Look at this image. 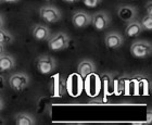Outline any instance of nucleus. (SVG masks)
I'll list each match as a JSON object with an SVG mask.
<instances>
[{
  "mask_svg": "<svg viewBox=\"0 0 152 125\" xmlns=\"http://www.w3.org/2000/svg\"><path fill=\"white\" fill-rule=\"evenodd\" d=\"M3 108H4V105H3V101L1 99H0V112L3 110Z\"/></svg>",
  "mask_w": 152,
  "mask_h": 125,
  "instance_id": "b1692460",
  "label": "nucleus"
},
{
  "mask_svg": "<svg viewBox=\"0 0 152 125\" xmlns=\"http://www.w3.org/2000/svg\"><path fill=\"white\" fill-rule=\"evenodd\" d=\"M3 25H4V20H3V16L0 14V29H2Z\"/></svg>",
  "mask_w": 152,
  "mask_h": 125,
  "instance_id": "412c9836",
  "label": "nucleus"
},
{
  "mask_svg": "<svg viewBox=\"0 0 152 125\" xmlns=\"http://www.w3.org/2000/svg\"><path fill=\"white\" fill-rule=\"evenodd\" d=\"M124 44V37L118 32H110L104 37V45L108 49L115 50L121 48Z\"/></svg>",
  "mask_w": 152,
  "mask_h": 125,
  "instance_id": "6e6552de",
  "label": "nucleus"
},
{
  "mask_svg": "<svg viewBox=\"0 0 152 125\" xmlns=\"http://www.w3.org/2000/svg\"><path fill=\"white\" fill-rule=\"evenodd\" d=\"M4 47H6V46H3L0 44V56L2 55V53H4Z\"/></svg>",
  "mask_w": 152,
  "mask_h": 125,
  "instance_id": "5701e85b",
  "label": "nucleus"
},
{
  "mask_svg": "<svg viewBox=\"0 0 152 125\" xmlns=\"http://www.w3.org/2000/svg\"><path fill=\"white\" fill-rule=\"evenodd\" d=\"M91 24L96 31L102 32L108 29L111 24L110 15L105 11H98L91 16Z\"/></svg>",
  "mask_w": 152,
  "mask_h": 125,
  "instance_id": "423d86ee",
  "label": "nucleus"
},
{
  "mask_svg": "<svg viewBox=\"0 0 152 125\" xmlns=\"http://www.w3.org/2000/svg\"><path fill=\"white\" fill-rule=\"evenodd\" d=\"M139 22L141 24V27H142L143 31H149V32L152 31V15L146 14Z\"/></svg>",
  "mask_w": 152,
  "mask_h": 125,
  "instance_id": "dca6fc26",
  "label": "nucleus"
},
{
  "mask_svg": "<svg viewBox=\"0 0 152 125\" xmlns=\"http://www.w3.org/2000/svg\"><path fill=\"white\" fill-rule=\"evenodd\" d=\"M146 11H147V14H148V15H152V1L151 0H149L148 3H147Z\"/></svg>",
  "mask_w": 152,
  "mask_h": 125,
  "instance_id": "6ab92c4d",
  "label": "nucleus"
},
{
  "mask_svg": "<svg viewBox=\"0 0 152 125\" xmlns=\"http://www.w3.org/2000/svg\"><path fill=\"white\" fill-rule=\"evenodd\" d=\"M143 32L142 27H141V24L137 19L130 21V22L127 23L126 27H125V34L128 37H137L139 36L141 33Z\"/></svg>",
  "mask_w": 152,
  "mask_h": 125,
  "instance_id": "f8f14e48",
  "label": "nucleus"
},
{
  "mask_svg": "<svg viewBox=\"0 0 152 125\" xmlns=\"http://www.w3.org/2000/svg\"><path fill=\"white\" fill-rule=\"evenodd\" d=\"M62 1H64V2L66 3H75V2H78L79 0H62Z\"/></svg>",
  "mask_w": 152,
  "mask_h": 125,
  "instance_id": "4be33fe9",
  "label": "nucleus"
},
{
  "mask_svg": "<svg viewBox=\"0 0 152 125\" xmlns=\"http://www.w3.org/2000/svg\"><path fill=\"white\" fill-rule=\"evenodd\" d=\"M36 67H37V71L40 74L48 75V74L52 73V72L56 70V67H57V61H56L54 58H52L51 56H48V55L40 56V57L37 58Z\"/></svg>",
  "mask_w": 152,
  "mask_h": 125,
  "instance_id": "20e7f679",
  "label": "nucleus"
},
{
  "mask_svg": "<svg viewBox=\"0 0 152 125\" xmlns=\"http://www.w3.org/2000/svg\"><path fill=\"white\" fill-rule=\"evenodd\" d=\"M48 40V48L52 51H62L66 49L70 45L71 38L66 33L59 32L53 35H50Z\"/></svg>",
  "mask_w": 152,
  "mask_h": 125,
  "instance_id": "f257e3e1",
  "label": "nucleus"
},
{
  "mask_svg": "<svg viewBox=\"0 0 152 125\" xmlns=\"http://www.w3.org/2000/svg\"><path fill=\"white\" fill-rule=\"evenodd\" d=\"M137 15H138V10L134 6L123 4V6L118 7V9H117V16L123 22H130V21L137 19Z\"/></svg>",
  "mask_w": 152,
  "mask_h": 125,
  "instance_id": "0eeeda50",
  "label": "nucleus"
},
{
  "mask_svg": "<svg viewBox=\"0 0 152 125\" xmlns=\"http://www.w3.org/2000/svg\"><path fill=\"white\" fill-rule=\"evenodd\" d=\"M96 70H97L96 64L89 59H85V60L80 61L78 63V67H77V73L82 78H86L90 74H94Z\"/></svg>",
  "mask_w": 152,
  "mask_h": 125,
  "instance_id": "9d476101",
  "label": "nucleus"
},
{
  "mask_svg": "<svg viewBox=\"0 0 152 125\" xmlns=\"http://www.w3.org/2000/svg\"><path fill=\"white\" fill-rule=\"evenodd\" d=\"M130 53L134 58L145 59L152 53V45L148 40H136L130 46Z\"/></svg>",
  "mask_w": 152,
  "mask_h": 125,
  "instance_id": "f03ea898",
  "label": "nucleus"
},
{
  "mask_svg": "<svg viewBox=\"0 0 152 125\" xmlns=\"http://www.w3.org/2000/svg\"><path fill=\"white\" fill-rule=\"evenodd\" d=\"M13 42H14V36L10 32L3 29V27L0 29V44L3 46H8L11 45Z\"/></svg>",
  "mask_w": 152,
  "mask_h": 125,
  "instance_id": "2eb2a0df",
  "label": "nucleus"
},
{
  "mask_svg": "<svg viewBox=\"0 0 152 125\" xmlns=\"http://www.w3.org/2000/svg\"><path fill=\"white\" fill-rule=\"evenodd\" d=\"M82 1L88 8H96L102 2V0H82Z\"/></svg>",
  "mask_w": 152,
  "mask_h": 125,
  "instance_id": "f3484780",
  "label": "nucleus"
},
{
  "mask_svg": "<svg viewBox=\"0 0 152 125\" xmlns=\"http://www.w3.org/2000/svg\"><path fill=\"white\" fill-rule=\"evenodd\" d=\"M51 33L49 27L44 24H36L33 29V37L37 42H45L50 37Z\"/></svg>",
  "mask_w": 152,
  "mask_h": 125,
  "instance_id": "9b49d317",
  "label": "nucleus"
},
{
  "mask_svg": "<svg viewBox=\"0 0 152 125\" xmlns=\"http://www.w3.org/2000/svg\"><path fill=\"white\" fill-rule=\"evenodd\" d=\"M34 116L29 113H18L15 115V124L16 125H34L35 124Z\"/></svg>",
  "mask_w": 152,
  "mask_h": 125,
  "instance_id": "4468645a",
  "label": "nucleus"
},
{
  "mask_svg": "<svg viewBox=\"0 0 152 125\" xmlns=\"http://www.w3.org/2000/svg\"><path fill=\"white\" fill-rule=\"evenodd\" d=\"M20 0H1V2H6V3H16L19 2Z\"/></svg>",
  "mask_w": 152,
  "mask_h": 125,
  "instance_id": "aec40b11",
  "label": "nucleus"
},
{
  "mask_svg": "<svg viewBox=\"0 0 152 125\" xmlns=\"http://www.w3.org/2000/svg\"><path fill=\"white\" fill-rule=\"evenodd\" d=\"M31 78L26 73H15L12 74L9 78V85L14 91H23L29 85Z\"/></svg>",
  "mask_w": 152,
  "mask_h": 125,
  "instance_id": "39448f33",
  "label": "nucleus"
},
{
  "mask_svg": "<svg viewBox=\"0 0 152 125\" xmlns=\"http://www.w3.org/2000/svg\"><path fill=\"white\" fill-rule=\"evenodd\" d=\"M15 67V59L9 53L0 56V71H10Z\"/></svg>",
  "mask_w": 152,
  "mask_h": 125,
  "instance_id": "ddd939ff",
  "label": "nucleus"
},
{
  "mask_svg": "<svg viewBox=\"0 0 152 125\" xmlns=\"http://www.w3.org/2000/svg\"><path fill=\"white\" fill-rule=\"evenodd\" d=\"M72 23L77 29H84L91 24V15L85 11H77L72 16Z\"/></svg>",
  "mask_w": 152,
  "mask_h": 125,
  "instance_id": "1a4fd4ad",
  "label": "nucleus"
},
{
  "mask_svg": "<svg viewBox=\"0 0 152 125\" xmlns=\"http://www.w3.org/2000/svg\"><path fill=\"white\" fill-rule=\"evenodd\" d=\"M39 15L44 22L48 24L58 23L62 19V13L57 7L54 6H44L39 9Z\"/></svg>",
  "mask_w": 152,
  "mask_h": 125,
  "instance_id": "7ed1b4c3",
  "label": "nucleus"
},
{
  "mask_svg": "<svg viewBox=\"0 0 152 125\" xmlns=\"http://www.w3.org/2000/svg\"><path fill=\"white\" fill-rule=\"evenodd\" d=\"M0 3H1V0H0Z\"/></svg>",
  "mask_w": 152,
  "mask_h": 125,
  "instance_id": "bb28decb",
  "label": "nucleus"
},
{
  "mask_svg": "<svg viewBox=\"0 0 152 125\" xmlns=\"http://www.w3.org/2000/svg\"><path fill=\"white\" fill-rule=\"evenodd\" d=\"M46 1H54V0H46Z\"/></svg>",
  "mask_w": 152,
  "mask_h": 125,
  "instance_id": "a878e982",
  "label": "nucleus"
},
{
  "mask_svg": "<svg viewBox=\"0 0 152 125\" xmlns=\"http://www.w3.org/2000/svg\"><path fill=\"white\" fill-rule=\"evenodd\" d=\"M102 82L104 84V90L108 91V86L110 85V83H111V80H110V77H109L108 74H104V75L102 76Z\"/></svg>",
  "mask_w": 152,
  "mask_h": 125,
  "instance_id": "a211bd4d",
  "label": "nucleus"
},
{
  "mask_svg": "<svg viewBox=\"0 0 152 125\" xmlns=\"http://www.w3.org/2000/svg\"><path fill=\"white\" fill-rule=\"evenodd\" d=\"M0 124H3V121H1V119H0Z\"/></svg>",
  "mask_w": 152,
  "mask_h": 125,
  "instance_id": "393cba45",
  "label": "nucleus"
}]
</instances>
